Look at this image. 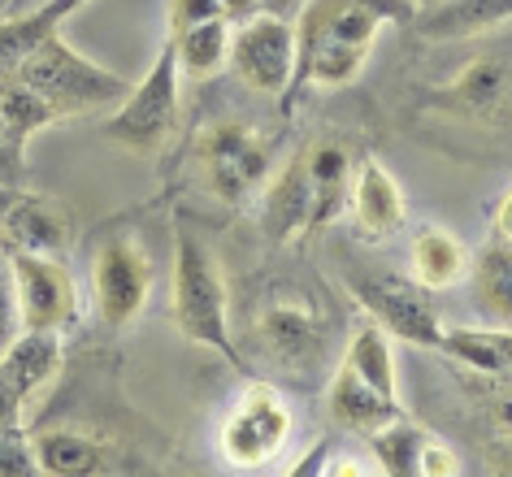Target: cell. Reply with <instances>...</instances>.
<instances>
[{
  "label": "cell",
  "instance_id": "9a60e30c",
  "mask_svg": "<svg viewBox=\"0 0 512 477\" xmlns=\"http://www.w3.org/2000/svg\"><path fill=\"white\" fill-rule=\"evenodd\" d=\"M348 209H352V222L365 239H391L395 230L404 226V213H408L400 183H395V174L378 157H365L356 165Z\"/></svg>",
  "mask_w": 512,
  "mask_h": 477
},
{
  "label": "cell",
  "instance_id": "603a6c76",
  "mask_svg": "<svg viewBox=\"0 0 512 477\" xmlns=\"http://www.w3.org/2000/svg\"><path fill=\"white\" fill-rule=\"evenodd\" d=\"M343 369H352L374 391L400 399V369H395V356H391V334L378 321H365V326L352 330L348 352H343Z\"/></svg>",
  "mask_w": 512,
  "mask_h": 477
},
{
  "label": "cell",
  "instance_id": "d590c367",
  "mask_svg": "<svg viewBox=\"0 0 512 477\" xmlns=\"http://www.w3.org/2000/svg\"><path fill=\"white\" fill-rule=\"evenodd\" d=\"M421 5H434V0H417V9H421Z\"/></svg>",
  "mask_w": 512,
  "mask_h": 477
},
{
  "label": "cell",
  "instance_id": "6da1fadb",
  "mask_svg": "<svg viewBox=\"0 0 512 477\" xmlns=\"http://www.w3.org/2000/svg\"><path fill=\"white\" fill-rule=\"evenodd\" d=\"M417 0H304L296 14V79L300 87H348L361 79L382 27H408Z\"/></svg>",
  "mask_w": 512,
  "mask_h": 477
},
{
  "label": "cell",
  "instance_id": "836d02e7",
  "mask_svg": "<svg viewBox=\"0 0 512 477\" xmlns=\"http://www.w3.org/2000/svg\"><path fill=\"white\" fill-rule=\"evenodd\" d=\"M35 5H40V0H9V14H27Z\"/></svg>",
  "mask_w": 512,
  "mask_h": 477
},
{
  "label": "cell",
  "instance_id": "4fadbf2b",
  "mask_svg": "<svg viewBox=\"0 0 512 477\" xmlns=\"http://www.w3.org/2000/svg\"><path fill=\"white\" fill-rule=\"evenodd\" d=\"M443 105H452L460 118L482 126H512V61L508 57H478L456 74V83L443 92Z\"/></svg>",
  "mask_w": 512,
  "mask_h": 477
},
{
  "label": "cell",
  "instance_id": "4dcf8cb0",
  "mask_svg": "<svg viewBox=\"0 0 512 477\" xmlns=\"http://www.w3.org/2000/svg\"><path fill=\"white\" fill-rule=\"evenodd\" d=\"M22 183H27V165H18L9 157L5 139H0V187H22Z\"/></svg>",
  "mask_w": 512,
  "mask_h": 477
},
{
  "label": "cell",
  "instance_id": "f1b7e54d",
  "mask_svg": "<svg viewBox=\"0 0 512 477\" xmlns=\"http://www.w3.org/2000/svg\"><path fill=\"white\" fill-rule=\"evenodd\" d=\"M165 9H170V35L200 27V22H209V18H226L217 0H170Z\"/></svg>",
  "mask_w": 512,
  "mask_h": 477
},
{
  "label": "cell",
  "instance_id": "30bf717a",
  "mask_svg": "<svg viewBox=\"0 0 512 477\" xmlns=\"http://www.w3.org/2000/svg\"><path fill=\"white\" fill-rule=\"evenodd\" d=\"M18 287L22 330H53L66 334L79 321V287L61 256L48 252H5Z\"/></svg>",
  "mask_w": 512,
  "mask_h": 477
},
{
  "label": "cell",
  "instance_id": "3957f363",
  "mask_svg": "<svg viewBox=\"0 0 512 477\" xmlns=\"http://www.w3.org/2000/svg\"><path fill=\"white\" fill-rule=\"evenodd\" d=\"M14 74L61 113V122L83 118V113H109L131 92V83H126L118 70L83 57L61 31L48 35L44 44H35L14 66Z\"/></svg>",
  "mask_w": 512,
  "mask_h": 477
},
{
  "label": "cell",
  "instance_id": "d6986e66",
  "mask_svg": "<svg viewBox=\"0 0 512 477\" xmlns=\"http://www.w3.org/2000/svg\"><path fill=\"white\" fill-rule=\"evenodd\" d=\"M31 456L35 473L48 477H92L109 469V447L83 430H31Z\"/></svg>",
  "mask_w": 512,
  "mask_h": 477
},
{
  "label": "cell",
  "instance_id": "e0dca14e",
  "mask_svg": "<svg viewBox=\"0 0 512 477\" xmlns=\"http://www.w3.org/2000/svg\"><path fill=\"white\" fill-rule=\"evenodd\" d=\"M512 18V0H434L413 14V27L421 40L447 44V40H473V35L495 31Z\"/></svg>",
  "mask_w": 512,
  "mask_h": 477
},
{
  "label": "cell",
  "instance_id": "7c38bea8",
  "mask_svg": "<svg viewBox=\"0 0 512 477\" xmlns=\"http://www.w3.org/2000/svg\"><path fill=\"white\" fill-rule=\"evenodd\" d=\"M61 334L22 330L0 352V425H27V404L57 378Z\"/></svg>",
  "mask_w": 512,
  "mask_h": 477
},
{
  "label": "cell",
  "instance_id": "8992f818",
  "mask_svg": "<svg viewBox=\"0 0 512 477\" xmlns=\"http://www.w3.org/2000/svg\"><path fill=\"white\" fill-rule=\"evenodd\" d=\"M291 408L287 399L265 382H252L248 391L235 399V408L226 412L222 430H217V447L222 460L235 469H265L270 460L283 456L291 438Z\"/></svg>",
  "mask_w": 512,
  "mask_h": 477
},
{
  "label": "cell",
  "instance_id": "d4e9b609",
  "mask_svg": "<svg viewBox=\"0 0 512 477\" xmlns=\"http://www.w3.org/2000/svg\"><path fill=\"white\" fill-rule=\"evenodd\" d=\"M473 295H478L482 313L495 321H512V243L491 239L478 252V261L469 269Z\"/></svg>",
  "mask_w": 512,
  "mask_h": 477
},
{
  "label": "cell",
  "instance_id": "4316f807",
  "mask_svg": "<svg viewBox=\"0 0 512 477\" xmlns=\"http://www.w3.org/2000/svg\"><path fill=\"white\" fill-rule=\"evenodd\" d=\"M22 334V313H18V287H14V269L9 256L0 252V352Z\"/></svg>",
  "mask_w": 512,
  "mask_h": 477
},
{
  "label": "cell",
  "instance_id": "83f0119b",
  "mask_svg": "<svg viewBox=\"0 0 512 477\" xmlns=\"http://www.w3.org/2000/svg\"><path fill=\"white\" fill-rule=\"evenodd\" d=\"M465 464H460V456L447 443H439V438H426V447H421V460H417V477H456Z\"/></svg>",
  "mask_w": 512,
  "mask_h": 477
},
{
  "label": "cell",
  "instance_id": "7402d4cb",
  "mask_svg": "<svg viewBox=\"0 0 512 477\" xmlns=\"http://www.w3.org/2000/svg\"><path fill=\"white\" fill-rule=\"evenodd\" d=\"M83 5L87 0H40L27 14H5L0 18V70H14L35 44L57 35L66 18H74Z\"/></svg>",
  "mask_w": 512,
  "mask_h": 477
},
{
  "label": "cell",
  "instance_id": "d6a6232c",
  "mask_svg": "<svg viewBox=\"0 0 512 477\" xmlns=\"http://www.w3.org/2000/svg\"><path fill=\"white\" fill-rule=\"evenodd\" d=\"M261 9H265V14H274V18L296 22V14L304 9V0H261Z\"/></svg>",
  "mask_w": 512,
  "mask_h": 477
},
{
  "label": "cell",
  "instance_id": "9c48e42d",
  "mask_svg": "<svg viewBox=\"0 0 512 477\" xmlns=\"http://www.w3.org/2000/svg\"><path fill=\"white\" fill-rule=\"evenodd\" d=\"M152 295V256L135 235H109L92 261V300L109 330L135 326Z\"/></svg>",
  "mask_w": 512,
  "mask_h": 477
},
{
  "label": "cell",
  "instance_id": "f546056e",
  "mask_svg": "<svg viewBox=\"0 0 512 477\" xmlns=\"http://www.w3.org/2000/svg\"><path fill=\"white\" fill-rule=\"evenodd\" d=\"M491 239L512 243V187L504 191V200L495 204V222H491Z\"/></svg>",
  "mask_w": 512,
  "mask_h": 477
},
{
  "label": "cell",
  "instance_id": "8fae6325",
  "mask_svg": "<svg viewBox=\"0 0 512 477\" xmlns=\"http://www.w3.org/2000/svg\"><path fill=\"white\" fill-rule=\"evenodd\" d=\"M74 243V213L53 196L0 187V252L66 256Z\"/></svg>",
  "mask_w": 512,
  "mask_h": 477
},
{
  "label": "cell",
  "instance_id": "ac0fdd59",
  "mask_svg": "<svg viewBox=\"0 0 512 477\" xmlns=\"http://www.w3.org/2000/svg\"><path fill=\"white\" fill-rule=\"evenodd\" d=\"M57 122H61V113L40 92H31L14 70H0V139H5L9 157L18 165H27V144Z\"/></svg>",
  "mask_w": 512,
  "mask_h": 477
},
{
  "label": "cell",
  "instance_id": "cb8c5ba5",
  "mask_svg": "<svg viewBox=\"0 0 512 477\" xmlns=\"http://www.w3.org/2000/svg\"><path fill=\"white\" fill-rule=\"evenodd\" d=\"M170 44H174L178 70H183L187 79H213L230 61V18H209V22H200V27H187V31L170 35Z\"/></svg>",
  "mask_w": 512,
  "mask_h": 477
},
{
  "label": "cell",
  "instance_id": "277c9868",
  "mask_svg": "<svg viewBox=\"0 0 512 477\" xmlns=\"http://www.w3.org/2000/svg\"><path fill=\"white\" fill-rule=\"evenodd\" d=\"M178 79H183V70H178L174 44L165 40L144 79L131 83L118 109H109L105 126H100L105 139H113L118 148L144 152V157L161 152L178 131Z\"/></svg>",
  "mask_w": 512,
  "mask_h": 477
},
{
  "label": "cell",
  "instance_id": "5bb4252c",
  "mask_svg": "<svg viewBox=\"0 0 512 477\" xmlns=\"http://www.w3.org/2000/svg\"><path fill=\"white\" fill-rule=\"evenodd\" d=\"M256 339H261V347L274 360H283V365H304V360L322 356L326 326L304 300H287L283 295V300L261 308V317H256Z\"/></svg>",
  "mask_w": 512,
  "mask_h": 477
},
{
  "label": "cell",
  "instance_id": "7a4b0ae2",
  "mask_svg": "<svg viewBox=\"0 0 512 477\" xmlns=\"http://www.w3.org/2000/svg\"><path fill=\"white\" fill-rule=\"evenodd\" d=\"M174 326L187 343L209 347L230 365L248 369L239 360L235 339H230V291L222 261L196 226V217L183 209L174 213Z\"/></svg>",
  "mask_w": 512,
  "mask_h": 477
},
{
  "label": "cell",
  "instance_id": "e575fe53",
  "mask_svg": "<svg viewBox=\"0 0 512 477\" xmlns=\"http://www.w3.org/2000/svg\"><path fill=\"white\" fill-rule=\"evenodd\" d=\"M499 421H504V425H508V430H512V395L504 399V404H499Z\"/></svg>",
  "mask_w": 512,
  "mask_h": 477
},
{
  "label": "cell",
  "instance_id": "1f68e13d",
  "mask_svg": "<svg viewBox=\"0 0 512 477\" xmlns=\"http://www.w3.org/2000/svg\"><path fill=\"white\" fill-rule=\"evenodd\" d=\"M217 5H222V14L230 22H243V18H252L256 9H261V0H217Z\"/></svg>",
  "mask_w": 512,
  "mask_h": 477
},
{
  "label": "cell",
  "instance_id": "5b68a950",
  "mask_svg": "<svg viewBox=\"0 0 512 477\" xmlns=\"http://www.w3.org/2000/svg\"><path fill=\"white\" fill-rule=\"evenodd\" d=\"M348 287L356 295V304L369 313V321H378L387 334L413 347L439 352L443 321L430 304V291L413 274H395L387 265H365V269H352Z\"/></svg>",
  "mask_w": 512,
  "mask_h": 477
},
{
  "label": "cell",
  "instance_id": "484cf974",
  "mask_svg": "<svg viewBox=\"0 0 512 477\" xmlns=\"http://www.w3.org/2000/svg\"><path fill=\"white\" fill-rule=\"evenodd\" d=\"M426 438H430L426 425L400 417V421H391V425H382V430L369 434V447H374L382 473H391V477H417V460H421V447H426Z\"/></svg>",
  "mask_w": 512,
  "mask_h": 477
},
{
  "label": "cell",
  "instance_id": "44dd1931",
  "mask_svg": "<svg viewBox=\"0 0 512 477\" xmlns=\"http://www.w3.org/2000/svg\"><path fill=\"white\" fill-rule=\"evenodd\" d=\"M439 352L486 378H512V330L508 326H443Z\"/></svg>",
  "mask_w": 512,
  "mask_h": 477
},
{
  "label": "cell",
  "instance_id": "ffe728a7",
  "mask_svg": "<svg viewBox=\"0 0 512 477\" xmlns=\"http://www.w3.org/2000/svg\"><path fill=\"white\" fill-rule=\"evenodd\" d=\"M473 256L452 230L443 226H421L413 235V278L426 291H452L469 282Z\"/></svg>",
  "mask_w": 512,
  "mask_h": 477
},
{
  "label": "cell",
  "instance_id": "2e32d148",
  "mask_svg": "<svg viewBox=\"0 0 512 477\" xmlns=\"http://www.w3.org/2000/svg\"><path fill=\"white\" fill-rule=\"evenodd\" d=\"M326 412H330L335 425H343V430H352V434H365V438L374 430H382V425L408 417L404 399H391V395L374 391V386L361 382L352 369H343V365L335 369V378H330V386H326Z\"/></svg>",
  "mask_w": 512,
  "mask_h": 477
},
{
  "label": "cell",
  "instance_id": "ba28073f",
  "mask_svg": "<svg viewBox=\"0 0 512 477\" xmlns=\"http://www.w3.org/2000/svg\"><path fill=\"white\" fill-rule=\"evenodd\" d=\"M230 70L261 96H283L296 79V22L256 9L252 18L230 22Z\"/></svg>",
  "mask_w": 512,
  "mask_h": 477
},
{
  "label": "cell",
  "instance_id": "52a82bcc",
  "mask_svg": "<svg viewBox=\"0 0 512 477\" xmlns=\"http://www.w3.org/2000/svg\"><path fill=\"white\" fill-rule=\"evenodd\" d=\"M196 157H200V174L209 191L222 204H243L252 191L265 187L270 178V144L252 131L248 122H213L209 131L200 135L196 144Z\"/></svg>",
  "mask_w": 512,
  "mask_h": 477
}]
</instances>
